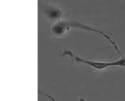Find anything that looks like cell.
Listing matches in <instances>:
<instances>
[{"label":"cell","instance_id":"2","mask_svg":"<svg viewBox=\"0 0 125 101\" xmlns=\"http://www.w3.org/2000/svg\"><path fill=\"white\" fill-rule=\"evenodd\" d=\"M63 28H64V29L65 28V30H66V29H67V28L68 29V28L70 27H76V28H79V29H83V30L91 31H93V32H95V33L100 34V35H102L103 36H104L110 43H111V44L113 45L116 51H118L119 50V48L118 47V45L116 44L115 42L113 40H112V38L109 35H107L106 33L102 31L91 27L89 26L84 25V24H83L82 23L76 22H68V23L67 22H63Z\"/></svg>","mask_w":125,"mask_h":101},{"label":"cell","instance_id":"1","mask_svg":"<svg viewBox=\"0 0 125 101\" xmlns=\"http://www.w3.org/2000/svg\"><path fill=\"white\" fill-rule=\"evenodd\" d=\"M63 55H68L69 57L76 61L86 64L92 66L94 68L102 70L106 67L112 66H120L125 67V57H122L119 60L110 62L96 61H90L82 58L81 57L75 55L71 50H65L63 52Z\"/></svg>","mask_w":125,"mask_h":101}]
</instances>
